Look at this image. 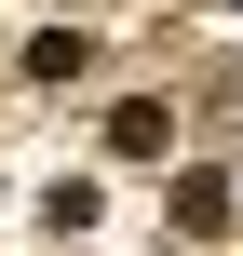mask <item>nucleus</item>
<instances>
[{
    "label": "nucleus",
    "mask_w": 243,
    "mask_h": 256,
    "mask_svg": "<svg viewBox=\"0 0 243 256\" xmlns=\"http://www.w3.org/2000/svg\"><path fill=\"white\" fill-rule=\"evenodd\" d=\"M230 14H243V0H230Z\"/></svg>",
    "instance_id": "1"
}]
</instances>
